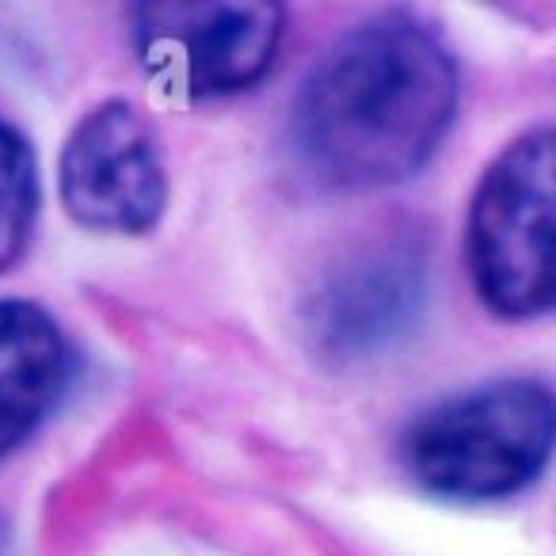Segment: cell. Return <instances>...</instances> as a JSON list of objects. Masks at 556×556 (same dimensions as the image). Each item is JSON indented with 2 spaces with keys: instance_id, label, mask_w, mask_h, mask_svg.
I'll return each instance as SVG.
<instances>
[{
  "instance_id": "obj_1",
  "label": "cell",
  "mask_w": 556,
  "mask_h": 556,
  "mask_svg": "<svg viewBox=\"0 0 556 556\" xmlns=\"http://www.w3.org/2000/svg\"><path fill=\"white\" fill-rule=\"evenodd\" d=\"M457 65L427 27L370 20L325 50L290 108L294 161L336 191L412 179L457 115Z\"/></svg>"
},
{
  "instance_id": "obj_2",
  "label": "cell",
  "mask_w": 556,
  "mask_h": 556,
  "mask_svg": "<svg viewBox=\"0 0 556 556\" xmlns=\"http://www.w3.org/2000/svg\"><path fill=\"white\" fill-rule=\"evenodd\" d=\"M556 450V393L530 378L484 381L412 419L408 477L454 503H495L541 477Z\"/></svg>"
},
{
  "instance_id": "obj_3",
  "label": "cell",
  "mask_w": 556,
  "mask_h": 556,
  "mask_svg": "<svg viewBox=\"0 0 556 556\" xmlns=\"http://www.w3.org/2000/svg\"><path fill=\"white\" fill-rule=\"evenodd\" d=\"M465 267L495 317L556 313V130L522 134L484 168L465 217Z\"/></svg>"
},
{
  "instance_id": "obj_4",
  "label": "cell",
  "mask_w": 556,
  "mask_h": 556,
  "mask_svg": "<svg viewBox=\"0 0 556 556\" xmlns=\"http://www.w3.org/2000/svg\"><path fill=\"white\" fill-rule=\"evenodd\" d=\"M282 35L287 9L275 0H164L134 9L141 70L164 96L184 103L252 88L270 70Z\"/></svg>"
},
{
  "instance_id": "obj_5",
  "label": "cell",
  "mask_w": 556,
  "mask_h": 556,
  "mask_svg": "<svg viewBox=\"0 0 556 556\" xmlns=\"http://www.w3.org/2000/svg\"><path fill=\"white\" fill-rule=\"evenodd\" d=\"M427 305V248L416 232L370 237L336 260L302 305L309 348L332 363L386 355Z\"/></svg>"
},
{
  "instance_id": "obj_6",
  "label": "cell",
  "mask_w": 556,
  "mask_h": 556,
  "mask_svg": "<svg viewBox=\"0 0 556 556\" xmlns=\"http://www.w3.org/2000/svg\"><path fill=\"white\" fill-rule=\"evenodd\" d=\"M58 191L65 214L92 232L153 229L168 206V172L149 118L126 100L88 111L62 149Z\"/></svg>"
},
{
  "instance_id": "obj_7",
  "label": "cell",
  "mask_w": 556,
  "mask_h": 556,
  "mask_svg": "<svg viewBox=\"0 0 556 556\" xmlns=\"http://www.w3.org/2000/svg\"><path fill=\"white\" fill-rule=\"evenodd\" d=\"M73 381V348L42 305L0 302V462L20 450Z\"/></svg>"
},
{
  "instance_id": "obj_8",
  "label": "cell",
  "mask_w": 556,
  "mask_h": 556,
  "mask_svg": "<svg viewBox=\"0 0 556 556\" xmlns=\"http://www.w3.org/2000/svg\"><path fill=\"white\" fill-rule=\"evenodd\" d=\"M39 217V164L35 149L0 115V275L20 263Z\"/></svg>"
}]
</instances>
